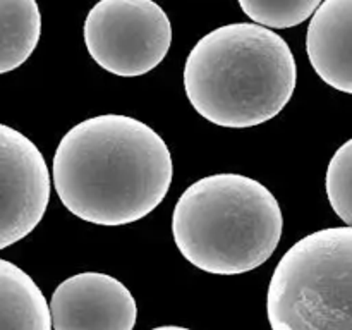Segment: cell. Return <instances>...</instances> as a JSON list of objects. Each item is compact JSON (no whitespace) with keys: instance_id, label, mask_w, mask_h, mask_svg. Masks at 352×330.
<instances>
[{"instance_id":"cell-1","label":"cell","mask_w":352,"mask_h":330,"mask_svg":"<svg viewBox=\"0 0 352 330\" xmlns=\"http://www.w3.org/2000/svg\"><path fill=\"white\" fill-rule=\"evenodd\" d=\"M52 174L72 215L96 226H126L164 201L174 165L164 138L148 124L103 113L67 131L54 155Z\"/></svg>"},{"instance_id":"cell-2","label":"cell","mask_w":352,"mask_h":330,"mask_svg":"<svg viewBox=\"0 0 352 330\" xmlns=\"http://www.w3.org/2000/svg\"><path fill=\"white\" fill-rule=\"evenodd\" d=\"M298 67L280 34L256 23L210 31L189 52L184 88L196 112L220 127H253L291 102Z\"/></svg>"},{"instance_id":"cell-3","label":"cell","mask_w":352,"mask_h":330,"mask_svg":"<svg viewBox=\"0 0 352 330\" xmlns=\"http://www.w3.org/2000/svg\"><path fill=\"white\" fill-rule=\"evenodd\" d=\"M282 210L256 179L215 174L189 186L175 203L172 234L182 256L213 275L263 265L282 237Z\"/></svg>"},{"instance_id":"cell-4","label":"cell","mask_w":352,"mask_h":330,"mask_svg":"<svg viewBox=\"0 0 352 330\" xmlns=\"http://www.w3.org/2000/svg\"><path fill=\"white\" fill-rule=\"evenodd\" d=\"M272 330H352V227L308 234L280 258L267 296Z\"/></svg>"},{"instance_id":"cell-5","label":"cell","mask_w":352,"mask_h":330,"mask_svg":"<svg viewBox=\"0 0 352 330\" xmlns=\"http://www.w3.org/2000/svg\"><path fill=\"white\" fill-rule=\"evenodd\" d=\"M93 60L122 78L153 71L172 43V24L153 0H100L85 21Z\"/></svg>"},{"instance_id":"cell-6","label":"cell","mask_w":352,"mask_h":330,"mask_svg":"<svg viewBox=\"0 0 352 330\" xmlns=\"http://www.w3.org/2000/svg\"><path fill=\"white\" fill-rule=\"evenodd\" d=\"M50 199V172L36 144L0 124V250L34 230Z\"/></svg>"},{"instance_id":"cell-7","label":"cell","mask_w":352,"mask_h":330,"mask_svg":"<svg viewBox=\"0 0 352 330\" xmlns=\"http://www.w3.org/2000/svg\"><path fill=\"white\" fill-rule=\"evenodd\" d=\"M54 330H133L136 299L116 277L82 272L58 284L50 299Z\"/></svg>"},{"instance_id":"cell-8","label":"cell","mask_w":352,"mask_h":330,"mask_svg":"<svg viewBox=\"0 0 352 330\" xmlns=\"http://www.w3.org/2000/svg\"><path fill=\"white\" fill-rule=\"evenodd\" d=\"M306 52L327 85L352 95V0H323L309 21Z\"/></svg>"},{"instance_id":"cell-9","label":"cell","mask_w":352,"mask_h":330,"mask_svg":"<svg viewBox=\"0 0 352 330\" xmlns=\"http://www.w3.org/2000/svg\"><path fill=\"white\" fill-rule=\"evenodd\" d=\"M0 330H52L50 305L36 282L0 258Z\"/></svg>"},{"instance_id":"cell-10","label":"cell","mask_w":352,"mask_h":330,"mask_svg":"<svg viewBox=\"0 0 352 330\" xmlns=\"http://www.w3.org/2000/svg\"><path fill=\"white\" fill-rule=\"evenodd\" d=\"M40 34L36 0H0V74L23 65L36 48Z\"/></svg>"},{"instance_id":"cell-11","label":"cell","mask_w":352,"mask_h":330,"mask_svg":"<svg viewBox=\"0 0 352 330\" xmlns=\"http://www.w3.org/2000/svg\"><path fill=\"white\" fill-rule=\"evenodd\" d=\"M243 12L256 24L277 30L299 26L316 12L323 0H237Z\"/></svg>"},{"instance_id":"cell-12","label":"cell","mask_w":352,"mask_h":330,"mask_svg":"<svg viewBox=\"0 0 352 330\" xmlns=\"http://www.w3.org/2000/svg\"><path fill=\"white\" fill-rule=\"evenodd\" d=\"M325 188L333 212L352 227V138L333 153Z\"/></svg>"},{"instance_id":"cell-13","label":"cell","mask_w":352,"mask_h":330,"mask_svg":"<svg viewBox=\"0 0 352 330\" xmlns=\"http://www.w3.org/2000/svg\"><path fill=\"white\" fill-rule=\"evenodd\" d=\"M151 330H191V329H186V327H177V325H164V327H157V329H151Z\"/></svg>"}]
</instances>
